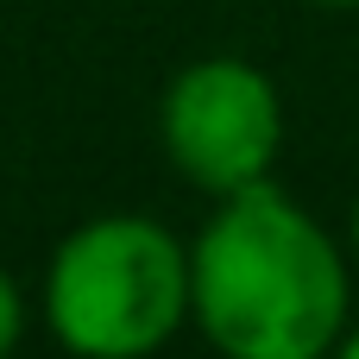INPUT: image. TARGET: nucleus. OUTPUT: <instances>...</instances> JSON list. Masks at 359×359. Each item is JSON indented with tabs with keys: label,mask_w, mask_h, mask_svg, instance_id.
Segmentation results:
<instances>
[{
	"label": "nucleus",
	"mask_w": 359,
	"mask_h": 359,
	"mask_svg": "<svg viewBox=\"0 0 359 359\" xmlns=\"http://www.w3.org/2000/svg\"><path fill=\"white\" fill-rule=\"evenodd\" d=\"M38 309L69 353L139 359L189 328V246L133 208L88 215L57 240Z\"/></svg>",
	"instance_id": "2"
},
{
	"label": "nucleus",
	"mask_w": 359,
	"mask_h": 359,
	"mask_svg": "<svg viewBox=\"0 0 359 359\" xmlns=\"http://www.w3.org/2000/svg\"><path fill=\"white\" fill-rule=\"evenodd\" d=\"M341 353H347V359H359V322L347 328V341H341Z\"/></svg>",
	"instance_id": "6"
},
{
	"label": "nucleus",
	"mask_w": 359,
	"mask_h": 359,
	"mask_svg": "<svg viewBox=\"0 0 359 359\" xmlns=\"http://www.w3.org/2000/svg\"><path fill=\"white\" fill-rule=\"evenodd\" d=\"M158 145L189 189L221 202L278 170L284 95L246 57H196L158 101Z\"/></svg>",
	"instance_id": "3"
},
{
	"label": "nucleus",
	"mask_w": 359,
	"mask_h": 359,
	"mask_svg": "<svg viewBox=\"0 0 359 359\" xmlns=\"http://www.w3.org/2000/svg\"><path fill=\"white\" fill-rule=\"evenodd\" d=\"M19 334H25V297H19V284L0 271V353H13Z\"/></svg>",
	"instance_id": "4"
},
{
	"label": "nucleus",
	"mask_w": 359,
	"mask_h": 359,
	"mask_svg": "<svg viewBox=\"0 0 359 359\" xmlns=\"http://www.w3.org/2000/svg\"><path fill=\"white\" fill-rule=\"evenodd\" d=\"M347 252H353V271H359V202H353V221H347Z\"/></svg>",
	"instance_id": "5"
},
{
	"label": "nucleus",
	"mask_w": 359,
	"mask_h": 359,
	"mask_svg": "<svg viewBox=\"0 0 359 359\" xmlns=\"http://www.w3.org/2000/svg\"><path fill=\"white\" fill-rule=\"evenodd\" d=\"M189 328L227 359H322L353 328V252L271 177L189 240Z\"/></svg>",
	"instance_id": "1"
},
{
	"label": "nucleus",
	"mask_w": 359,
	"mask_h": 359,
	"mask_svg": "<svg viewBox=\"0 0 359 359\" xmlns=\"http://www.w3.org/2000/svg\"><path fill=\"white\" fill-rule=\"evenodd\" d=\"M322 6H334V13H359V0H322Z\"/></svg>",
	"instance_id": "7"
}]
</instances>
